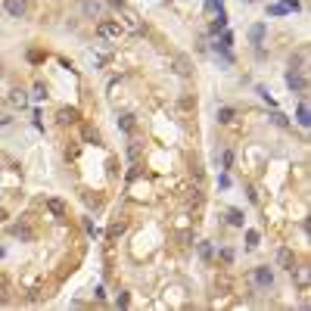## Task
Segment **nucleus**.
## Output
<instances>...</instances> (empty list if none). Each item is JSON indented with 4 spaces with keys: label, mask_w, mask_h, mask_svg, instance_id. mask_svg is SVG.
Here are the masks:
<instances>
[{
    "label": "nucleus",
    "mask_w": 311,
    "mask_h": 311,
    "mask_svg": "<svg viewBox=\"0 0 311 311\" xmlns=\"http://www.w3.org/2000/svg\"><path fill=\"white\" fill-rule=\"evenodd\" d=\"M97 34H100L103 41H118L121 34H125V28H121L115 19H103V22L97 25Z\"/></svg>",
    "instance_id": "nucleus-1"
},
{
    "label": "nucleus",
    "mask_w": 311,
    "mask_h": 311,
    "mask_svg": "<svg viewBox=\"0 0 311 311\" xmlns=\"http://www.w3.org/2000/svg\"><path fill=\"white\" fill-rule=\"evenodd\" d=\"M252 280L259 283L262 289H271V286H274V271H271L268 265H262V268H255V271H252Z\"/></svg>",
    "instance_id": "nucleus-2"
},
{
    "label": "nucleus",
    "mask_w": 311,
    "mask_h": 311,
    "mask_svg": "<svg viewBox=\"0 0 311 311\" xmlns=\"http://www.w3.org/2000/svg\"><path fill=\"white\" fill-rule=\"evenodd\" d=\"M277 268H283V271L296 268V252H292L289 246H280V249H277Z\"/></svg>",
    "instance_id": "nucleus-3"
},
{
    "label": "nucleus",
    "mask_w": 311,
    "mask_h": 311,
    "mask_svg": "<svg viewBox=\"0 0 311 311\" xmlns=\"http://www.w3.org/2000/svg\"><path fill=\"white\" fill-rule=\"evenodd\" d=\"M286 84L292 87V90H296V94H305V75H302V69H289L286 72Z\"/></svg>",
    "instance_id": "nucleus-4"
},
{
    "label": "nucleus",
    "mask_w": 311,
    "mask_h": 311,
    "mask_svg": "<svg viewBox=\"0 0 311 311\" xmlns=\"http://www.w3.org/2000/svg\"><path fill=\"white\" fill-rule=\"evenodd\" d=\"M4 7H7V13L13 16V19H25V16H28V4H25V0H4Z\"/></svg>",
    "instance_id": "nucleus-5"
},
{
    "label": "nucleus",
    "mask_w": 311,
    "mask_h": 311,
    "mask_svg": "<svg viewBox=\"0 0 311 311\" xmlns=\"http://www.w3.org/2000/svg\"><path fill=\"white\" fill-rule=\"evenodd\" d=\"M289 274H292V280H296V286H299L302 292H308V283H311V271H308V268H292Z\"/></svg>",
    "instance_id": "nucleus-6"
},
{
    "label": "nucleus",
    "mask_w": 311,
    "mask_h": 311,
    "mask_svg": "<svg viewBox=\"0 0 311 311\" xmlns=\"http://www.w3.org/2000/svg\"><path fill=\"white\" fill-rule=\"evenodd\" d=\"M174 72H177L180 78H190L193 75V66H190V59L184 56V53H177V56H174Z\"/></svg>",
    "instance_id": "nucleus-7"
},
{
    "label": "nucleus",
    "mask_w": 311,
    "mask_h": 311,
    "mask_svg": "<svg viewBox=\"0 0 311 311\" xmlns=\"http://www.w3.org/2000/svg\"><path fill=\"white\" fill-rule=\"evenodd\" d=\"M10 233H13V236H19L22 243H31V240H34V230H31L28 224H13V227H10Z\"/></svg>",
    "instance_id": "nucleus-8"
},
{
    "label": "nucleus",
    "mask_w": 311,
    "mask_h": 311,
    "mask_svg": "<svg viewBox=\"0 0 311 311\" xmlns=\"http://www.w3.org/2000/svg\"><path fill=\"white\" fill-rule=\"evenodd\" d=\"M75 121H78V109L75 106L59 109V125H75Z\"/></svg>",
    "instance_id": "nucleus-9"
},
{
    "label": "nucleus",
    "mask_w": 311,
    "mask_h": 311,
    "mask_svg": "<svg viewBox=\"0 0 311 311\" xmlns=\"http://www.w3.org/2000/svg\"><path fill=\"white\" fill-rule=\"evenodd\" d=\"M10 103L22 109V106H28V94H25L22 87H13V90H10Z\"/></svg>",
    "instance_id": "nucleus-10"
},
{
    "label": "nucleus",
    "mask_w": 311,
    "mask_h": 311,
    "mask_svg": "<svg viewBox=\"0 0 311 311\" xmlns=\"http://www.w3.org/2000/svg\"><path fill=\"white\" fill-rule=\"evenodd\" d=\"M233 118H236V112H233L230 106H224V109H218V121H221V125H230Z\"/></svg>",
    "instance_id": "nucleus-11"
},
{
    "label": "nucleus",
    "mask_w": 311,
    "mask_h": 311,
    "mask_svg": "<svg viewBox=\"0 0 311 311\" xmlns=\"http://www.w3.org/2000/svg\"><path fill=\"white\" fill-rule=\"evenodd\" d=\"M227 221H230L233 227H243V212H240V209H230V212H227Z\"/></svg>",
    "instance_id": "nucleus-12"
},
{
    "label": "nucleus",
    "mask_w": 311,
    "mask_h": 311,
    "mask_svg": "<svg viewBox=\"0 0 311 311\" xmlns=\"http://www.w3.org/2000/svg\"><path fill=\"white\" fill-rule=\"evenodd\" d=\"M118 128H121V131H134V115H131V112H125V115L118 118Z\"/></svg>",
    "instance_id": "nucleus-13"
},
{
    "label": "nucleus",
    "mask_w": 311,
    "mask_h": 311,
    "mask_svg": "<svg viewBox=\"0 0 311 311\" xmlns=\"http://www.w3.org/2000/svg\"><path fill=\"white\" fill-rule=\"evenodd\" d=\"M47 209H50L53 215H63V212H66V206H63V199H47Z\"/></svg>",
    "instance_id": "nucleus-14"
},
{
    "label": "nucleus",
    "mask_w": 311,
    "mask_h": 311,
    "mask_svg": "<svg viewBox=\"0 0 311 311\" xmlns=\"http://www.w3.org/2000/svg\"><path fill=\"white\" fill-rule=\"evenodd\" d=\"M296 121H299L302 128H308V121H311V118H308V106H305V103L299 106V112H296Z\"/></svg>",
    "instance_id": "nucleus-15"
},
{
    "label": "nucleus",
    "mask_w": 311,
    "mask_h": 311,
    "mask_svg": "<svg viewBox=\"0 0 311 311\" xmlns=\"http://www.w3.org/2000/svg\"><path fill=\"white\" fill-rule=\"evenodd\" d=\"M249 38H252V44H262V38H265V25H255V28L249 31Z\"/></svg>",
    "instance_id": "nucleus-16"
},
{
    "label": "nucleus",
    "mask_w": 311,
    "mask_h": 311,
    "mask_svg": "<svg viewBox=\"0 0 311 311\" xmlns=\"http://www.w3.org/2000/svg\"><path fill=\"white\" fill-rule=\"evenodd\" d=\"M100 13V4L97 0H84V16H97Z\"/></svg>",
    "instance_id": "nucleus-17"
},
{
    "label": "nucleus",
    "mask_w": 311,
    "mask_h": 311,
    "mask_svg": "<svg viewBox=\"0 0 311 311\" xmlns=\"http://www.w3.org/2000/svg\"><path fill=\"white\" fill-rule=\"evenodd\" d=\"M84 140H87V143H100V131H94V128H87V131H84Z\"/></svg>",
    "instance_id": "nucleus-18"
},
{
    "label": "nucleus",
    "mask_w": 311,
    "mask_h": 311,
    "mask_svg": "<svg viewBox=\"0 0 311 311\" xmlns=\"http://www.w3.org/2000/svg\"><path fill=\"white\" fill-rule=\"evenodd\" d=\"M31 97H34V100H44V97H47V87L38 81V84H34V94H31Z\"/></svg>",
    "instance_id": "nucleus-19"
},
{
    "label": "nucleus",
    "mask_w": 311,
    "mask_h": 311,
    "mask_svg": "<svg viewBox=\"0 0 311 311\" xmlns=\"http://www.w3.org/2000/svg\"><path fill=\"white\" fill-rule=\"evenodd\" d=\"M118 308H128V305H131V296H128V292H121V296H118V302H115Z\"/></svg>",
    "instance_id": "nucleus-20"
},
{
    "label": "nucleus",
    "mask_w": 311,
    "mask_h": 311,
    "mask_svg": "<svg viewBox=\"0 0 311 311\" xmlns=\"http://www.w3.org/2000/svg\"><path fill=\"white\" fill-rule=\"evenodd\" d=\"M118 233H125V224L118 221V224H112V227H109V236H118Z\"/></svg>",
    "instance_id": "nucleus-21"
},
{
    "label": "nucleus",
    "mask_w": 311,
    "mask_h": 311,
    "mask_svg": "<svg viewBox=\"0 0 311 311\" xmlns=\"http://www.w3.org/2000/svg\"><path fill=\"white\" fill-rule=\"evenodd\" d=\"M246 240H249V246H259V233L249 230V233H246Z\"/></svg>",
    "instance_id": "nucleus-22"
},
{
    "label": "nucleus",
    "mask_w": 311,
    "mask_h": 311,
    "mask_svg": "<svg viewBox=\"0 0 311 311\" xmlns=\"http://www.w3.org/2000/svg\"><path fill=\"white\" fill-rule=\"evenodd\" d=\"M128 156H131V159H137V156H140V143H131V150H128Z\"/></svg>",
    "instance_id": "nucleus-23"
},
{
    "label": "nucleus",
    "mask_w": 311,
    "mask_h": 311,
    "mask_svg": "<svg viewBox=\"0 0 311 311\" xmlns=\"http://www.w3.org/2000/svg\"><path fill=\"white\" fill-rule=\"evenodd\" d=\"M109 4H112L115 10H125V0H109Z\"/></svg>",
    "instance_id": "nucleus-24"
},
{
    "label": "nucleus",
    "mask_w": 311,
    "mask_h": 311,
    "mask_svg": "<svg viewBox=\"0 0 311 311\" xmlns=\"http://www.w3.org/2000/svg\"><path fill=\"white\" fill-rule=\"evenodd\" d=\"M4 218H7V212H4V209H0V221H4Z\"/></svg>",
    "instance_id": "nucleus-25"
},
{
    "label": "nucleus",
    "mask_w": 311,
    "mask_h": 311,
    "mask_svg": "<svg viewBox=\"0 0 311 311\" xmlns=\"http://www.w3.org/2000/svg\"><path fill=\"white\" fill-rule=\"evenodd\" d=\"M243 4H255V0H243Z\"/></svg>",
    "instance_id": "nucleus-26"
},
{
    "label": "nucleus",
    "mask_w": 311,
    "mask_h": 311,
    "mask_svg": "<svg viewBox=\"0 0 311 311\" xmlns=\"http://www.w3.org/2000/svg\"><path fill=\"white\" fill-rule=\"evenodd\" d=\"M0 72H4V69H0Z\"/></svg>",
    "instance_id": "nucleus-27"
}]
</instances>
